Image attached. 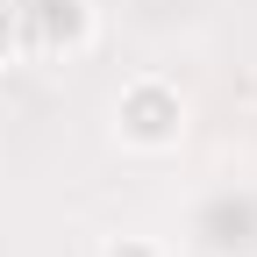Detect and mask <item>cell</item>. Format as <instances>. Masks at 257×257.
I'll return each mask as SVG.
<instances>
[{"instance_id": "obj_3", "label": "cell", "mask_w": 257, "mask_h": 257, "mask_svg": "<svg viewBox=\"0 0 257 257\" xmlns=\"http://www.w3.org/2000/svg\"><path fill=\"white\" fill-rule=\"evenodd\" d=\"M100 257H165V250H157L150 236H107V250Z\"/></svg>"}, {"instance_id": "obj_2", "label": "cell", "mask_w": 257, "mask_h": 257, "mask_svg": "<svg viewBox=\"0 0 257 257\" xmlns=\"http://www.w3.org/2000/svg\"><path fill=\"white\" fill-rule=\"evenodd\" d=\"M15 57H22V8H15V0H0V72H8Z\"/></svg>"}, {"instance_id": "obj_1", "label": "cell", "mask_w": 257, "mask_h": 257, "mask_svg": "<svg viewBox=\"0 0 257 257\" xmlns=\"http://www.w3.org/2000/svg\"><path fill=\"white\" fill-rule=\"evenodd\" d=\"M114 128L128 150H172L186 136V100L172 79H128L114 100Z\"/></svg>"}]
</instances>
